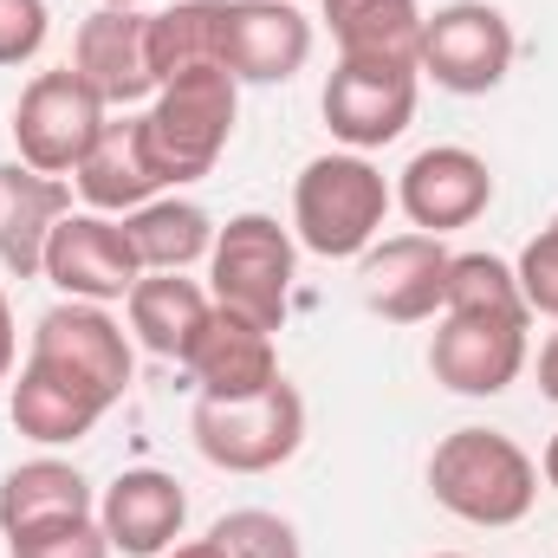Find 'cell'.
Listing matches in <instances>:
<instances>
[{
	"instance_id": "obj_12",
	"label": "cell",
	"mask_w": 558,
	"mask_h": 558,
	"mask_svg": "<svg viewBox=\"0 0 558 558\" xmlns=\"http://www.w3.org/2000/svg\"><path fill=\"white\" fill-rule=\"evenodd\" d=\"M312 59V20L292 0H221V72L234 85H286Z\"/></svg>"
},
{
	"instance_id": "obj_8",
	"label": "cell",
	"mask_w": 558,
	"mask_h": 558,
	"mask_svg": "<svg viewBox=\"0 0 558 558\" xmlns=\"http://www.w3.org/2000/svg\"><path fill=\"white\" fill-rule=\"evenodd\" d=\"M416 65H397V59H338L318 98L325 131L357 156L397 143L416 118Z\"/></svg>"
},
{
	"instance_id": "obj_5",
	"label": "cell",
	"mask_w": 558,
	"mask_h": 558,
	"mask_svg": "<svg viewBox=\"0 0 558 558\" xmlns=\"http://www.w3.org/2000/svg\"><path fill=\"white\" fill-rule=\"evenodd\" d=\"M189 435H195L202 461L221 474H274L305 448V397L286 377L267 384L260 397H234V403L195 397Z\"/></svg>"
},
{
	"instance_id": "obj_22",
	"label": "cell",
	"mask_w": 558,
	"mask_h": 558,
	"mask_svg": "<svg viewBox=\"0 0 558 558\" xmlns=\"http://www.w3.org/2000/svg\"><path fill=\"white\" fill-rule=\"evenodd\" d=\"M124 312H131V338H137L149 357L182 364L189 344H195V331L208 325L215 299L182 274H143L137 286H131V299H124Z\"/></svg>"
},
{
	"instance_id": "obj_23",
	"label": "cell",
	"mask_w": 558,
	"mask_h": 558,
	"mask_svg": "<svg viewBox=\"0 0 558 558\" xmlns=\"http://www.w3.org/2000/svg\"><path fill=\"white\" fill-rule=\"evenodd\" d=\"M124 234L137 247L143 274H189L215 254V215L189 195H156L137 215H124Z\"/></svg>"
},
{
	"instance_id": "obj_13",
	"label": "cell",
	"mask_w": 558,
	"mask_h": 558,
	"mask_svg": "<svg viewBox=\"0 0 558 558\" xmlns=\"http://www.w3.org/2000/svg\"><path fill=\"white\" fill-rule=\"evenodd\" d=\"M526 371V325L441 312L428 338V377L454 397H507Z\"/></svg>"
},
{
	"instance_id": "obj_31",
	"label": "cell",
	"mask_w": 558,
	"mask_h": 558,
	"mask_svg": "<svg viewBox=\"0 0 558 558\" xmlns=\"http://www.w3.org/2000/svg\"><path fill=\"white\" fill-rule=\"evenodd\" d=\"M13 357H20V331H13V305H7V292H0V384L13 377Z\"/></svg>"
},
{
	"instance_id": "obj_33",
	"label": "cell",
	"mask_w": 558,
	"mask_h": 558,
	"mask_svg": "<svg viewBox=\"0 0 558 558\" xmlns=\"http://www.w3.org/2000/svg\"><path fill=\"white\" fill-rule=\"evenodd\" d=\"M162 558H228V553H221L215 539H189V546H169Z\"/></svg>"
},
{
	"instance_id": "obj_14",
	"label": "cell",
	"mask_w": 558,
	"mask_h": 558,
	"mask_svg": "<svg viewBox=\"0 0 558 558\" xmlns=\"http://www.w3.org/2000/svg\"><path fill=\"white\" fill-rule=\"evenodd\" d=\"M72 72L111 105L131 111L143 98H156V72H149V13L143 7H98L78 20L72 39Z\"/></svg>"
},
{
	"instance_id": "obj_7",
	"label": "cell",
	"mask_w": 558,
	"mask_h": 558,
	"mask_svg": "<svg viewBox=\"0 0 558 558\" xmlns=\"http://www.w3.org/2000/svg\"><path fill=\"white\" fill-rule=\"evenodd\" d=\"M513 20L494 0H448L435 13H422V46H416V72L435 78L454 98H487L507 85L513 72Z\"/></svg>"
},
{
	"instance_id": "obj_34",
	"label": "cell",
	"mask_w": 558,
	"mask_h": 558,
	"mask_svg": "<svg viewBox=\"0 0 558 558\" xmlns=\"http://www.w3.org/2000/svg\"><path fill=\"white\" fill-rule=\"evenodd\" d=\"M539 481H546V487L558 494V435L546 441V454H539Z\"/></svg>"
},
{
	"instance_id": "obj_11",
	"label": "cell",
	"mask_w": 558,
	"mask_h": 558,
	"mask_svg": "<svg viewBox=\"0 0 558 558\" xmlns=\"http://www.w3.org/2000/svg\"><path fill=\"white\" fill-rule=\"evenodd\" d=\"M65 299H92V305H111V299H131V286L143 279V260L124 234L118 215H92V208H72L52 241H46V274Z\"/></svg>"
},
{
	"instance_id": "obj_36",
	"label": "cell",
	"mask_w": 558,
	"mask_h": 558,
	"mask_svg": "<svg viewBox=\"0 0 558 558\" xmlns=\"http://www.w3.org/2000/svg\"><path fill=\"white\" fill-rule=\"evenodd\" d=\"M435 558H468V553H435Z\"/></svg>"
},
{
	"instance_id": "obj_30",
	"label": "cell",
	"mask_w": 558,
	"mask_h": 558,
	"mask_svg": "<svg viewBox=\"0 0 558 558\" xmlns=\"http://www.w3.org/2000/svg\"><path fill=\"white\" fill-rule=\"evenodd\" d=\"M52 7L46 0H0V65H33L46 52Z\"/></svg>"
},
{
	"instance_id": "obj_26",
	"label": "cell",
	"mask_w": 558,
	"mask_h": 558,
	"mask_svg": "<svg viewBox=\"0 0 558 558\" xmlns=\"http://www.w3.org/2000/svg\"><path fill=\"white\" fill-rule=\"evenodd\" d=\"M441 312L533 325L526 292H520V279H513V267H507L500 254H454V260H448V299H441Z\"/></svg>"
},
{
	"instance_id": "obj_16",
	"label": "cell",
	"mask_w": 558,
	"mask_h": 558,
	"mask_svg": "<svg viewBox=\"0 0 558 558\" xmlns=\"http://www.w3.org/2000/svg\"><path fill=\"white\" fill-rule=\"evenodd\" d=\"M182 371H189V377H195V390H202V397H215V403L260 397L267 384L286 377V371H279V351H274V331H260L254 318H241V312H228V305H215V312H208V325L195 331V344H189Z\"/></svg>"
},
{
	"instance_id": "obj_32",
	"label": "cell",
	"mask_w": 558,
	"mask_h": 558,
	"mask_svg": "<svg viewBox=\"0 0 558 558\" xmlns=\"http://www.w3.org/2000/svg\"><path fill=\"white\" fill-rule=\"evenodd\" d=\"M539 397H546V403H558V331L539 344Z\"/></svg>"
},
{
	"instance_id": "obj_29",
	"label": "cell",
	"mask_w": 558,
	"mask_h": 558,
	"mask_svg": "<svg viewBox=\"0 0 558 558\" xmlns=\"http://www.w3.org/2000/svg\"><path fill=\"white\" fill-rule=\"evenodd\" d=\"M513 279H520V292H526V312L533 318H558V215L520 247V260H513Z\"/></svg>"
},
{
	"instance_id": "obj_10",
	"label": "cell",
	"mask_w": 558,
	"mask_h": 558,
	"mask_svg": "<svg viewBox=\"0 0 558 558\" xmlns=\"http://www.w3.org/2000/svg\"><path fill=\"white\" fill-rule=\"evenodd\" d=\"M26 357H52V364H65L72 377H85V384L105 390L111 403H124V397H131V377H137L131 331H124L105 305H92V299H59L52 312H39Z\"/></svg>"
},
{
	"instance_id": "obj_27",
	"label": "cell",
	"mask_w": 558,
	"mask_h": 558,
	"mask_svg": "<svg viewBox=\"0 0 558 558\" xmlns=\"http://www.w3.org/2000/svg\"><path fill=\"white\" fill-rule=\"evenodd\" d=\"M228 558H305L299 553V526L286 513H267V507H234L215 520L208 533Z\"/></svg>"
},
{
	"instance_id": "obj_28",
	"label": "cell",
	"mask_w": 558,
	"mask_h": 558,
	"mask_svg": "<svg viewBox=\"0 0 558 558\" xmlns=\"http://www.w3.org/2000/svg\"><path fill=\"white\" fill-rule=\"evenodd\" d=\"M7 558H111V539H105V526L92 513V520H59V526L7 539Z\"/></svg>"
},
{
	"instance_id": "obj_19",
	"label": "cell",
	"mask_w": 558,
	"mask_h": 558,
	"mask_svg": "<svg viewBox=\"0 0 558 558\" xmlns=\"http://www.w3.org/2000/svg\"><path fill=\"white\" fill-rule=\"evenodd\" d=\"M72 189L92 215H137L143 202H156L169 182L156 169V149H149V124L143 111H124L105 124V137L92 143V156L72 169Z\"/></svg>"
},
{
	"instance_id": "obj_3",
	"label": "cell",
	"mask_w": 558,
	"mask_h": 558,
	"mask_svg": "<svg viewBox=\"0 0 558 558\" xmlns=\"http://www.w3.org/2000/svg\"><path fill=\"white\" fill-rule=\"evenodd\" d=\"M143 124H149V149H156V169H162L169 189L202 182V175H215L221 149L234 143V124H241V85H234L221 65L175 72V78L149 98Z\"/></svg>"
},
{
	"instance_id": "obj_20",
	"label": "cell",
	"mask_w": 558,
	"mask_h": 558,
	"mask_svg": "<svg viewBox=\"0 0 558 558\" xmlns=\"http://www.w3.org/2000/svg\"><path fill=\"white\" fill-rule=\"evenodd\" d=\"M65 215H72V182L65 175H39L20 156L0 162V267L13 279L46 274V241Z\"/></svg>"
},
{
	"instance_id": "obj_9",
	"label": "cell",
	"mask_w": 558,
	"mask_h": 558,
	"mask_svg": "<svg viewBox=\"0 0 558 558\" xmlns=\"http://www.w3.org/2000/svg\"><path fill=\"white\" fill-rule=\"evenodd\" d=\"M397 208L410 215L416 234H435V241L454 228H474L494 208V169L468 143H428L397 175Z\"/></svg>"
},
{
	"instance_id": "obj_1",
	"label": "cell",
	"mask_w": 558,
	"mask_h": 558,
	"mask_svg": "<svg viewBox=\"0 0 558 558\" xmlns=\"http://www.w3.org/2000/svg\"><path fill=\"white\" fill-rule=\"evenodd\" d=\"M428 494L461 526H520L539 507V461L500 428H454L428 454Z\"/></svg>"
},
{
	"instance_id": "obj_2",
	"label": "cell",
	"mask_w": 558,
	"mask_h": 558,
	"mask_svg": "<svg viewBox=\"0 0 558 558\" xmlns=\"http://www.w3.org/2000/svg\"><path fill=\"white\" fill-rule=\"evenodd\" d=\"M397 189L384 182V169L357 149H331L312 156L292 182V241L318 260H364L384 241V215H390Z\"/></svg>"
},
{
	"instance_id": "obj_15",
	"label": "cell",
	"mask_w": 558,
	"mask_h": 558,
	"mask_svg": "<svg viewBox=\"0 0 558 558\" xmlns=\"http://www.w3.org/2000/svg\"><path fill=\"white\" fill-rule=\"evenodd\" d=\"M111 410H118V403H111L105 390H92L85 377H72V371L52 364V357H26L20 377H13V397H7L13 428H20L26 441H39V448H72V441H85Z\"/></svg>"
},
{
	"instance_id": "obj_4",
	"label": "cell",
	"mask_w": 558,
	"mask_h": 558,
	"mask_svg": "<svg viewBox=\"0 0 558 558\" xmlns=\"http://www.w3.org/2000/svg\"><path fill=\"white\" fill-rule=\"evenodd\" d=\"M292 279H299V241L274 215L247 208L228 228H215V254H208V299L215 305L254 318L260 331H279L286 305H292Z\"/></svg>"
},
{
	"instance_id": "obj_6",
	"label": "cell",
	"mask_w": 558,
	"mask_h": 558,
	"mask_svg": "<svg viewBox=\"0 0 558 558\" xmlns=\"http://www.w3.org/2000/svg\"><path fill=\"white\" fill-rule=\"evenodd\" d=\"M105 124H111V105L72 65H52V72H33L26 78L7 131H13V149H20L26 169L72 182V169L92 156V143L105 137Z\"/></svg>"
},
{
	"instance_id": "obj_17",
	"label": "cell",
	"mask_w": 558,
	"mask_h": 558,
	"mask_svg": "<svg viewBox=\"0 0 558 558\" xmlns=\"http://www.w3.org/2000/svg\"><path fill=\"white\" fill-rule=\"evenodd\" d=\"M98 526L111 539V553L124 558H162L182 526H189V494L175 474L162 468H124L105 494H98Z\"/></svg>"
},
{
	"instance_id": "obj_21",
	"label": "cell",
	"mask_w": 558,
	"mask_h": 558,
	"mask_svg": "<svg viewBox=\"0 0 558 558\" xmlns=\"http://www.w3.org/2000/svg\"><path fill=\"white\" fill-rule=\"evenodd\" d=\"M92 513H98L92 481L59 454H33V461L0 474V539L39 533V526H59V520H92Z\"/></svg>"
},
{
	"instance_id": "obj_18",
	"label": "cell",
	"mask_w": 558,
	"mask_h": 558,
	"mask_svg": "<svg viewBox=\"0 0 558 558\" xmlns=\"http://www.w3.org/2000/svg\"><path fill=\"white\" fill-rule=\"evenodd\" d=\"M448 247L435 234H390L364 254V305L390 325H422L448 299Z\"/></svg>"
},
{
	"instance_id": "obj_35",
	"label": "cell",
	"mask_w": 558,
	"mask_h": 558,
	"mask_svg": "<svg viewBox=\"0 0 558 558\" xmlns=\"http://www.w3.org/2000/svg\"><path fill=\"white\" fill-rule=\"evenodd\" d=\"M98 7H143V0H98Z\"/></svg>"
},
{
	"instance_id": "obj_25",
	"label": "cell",
	"mask_w": 558,
	"mask_h": 558,
	"mask_svg": "<svg viewBox=\"0 0 558 558\" xmlns=\"http://www.w3.org/2000/svg\"><path fill=\"white\" fill-rule=\"evenodd\" d=\"M195 65H221V0H175L162 13H149V72L156 92L175 72Z\"/></svg>"
},
{
	"instance_id": "obj_24",
	"label": "cell",
	"mask_w": 558,
	"mask_h": 558,
	"mask_svg": "<svg viewBox=\"0 0 558 558\" xmlns=\"http://www.w3.org/2000/svg\"><path fill=\"white\" fill-rule=\"evenodd\" d=\"M325 26L338 39V59H397V65H416V46H422L416 0H325Z\"/></svg>"
}]
</instances>
